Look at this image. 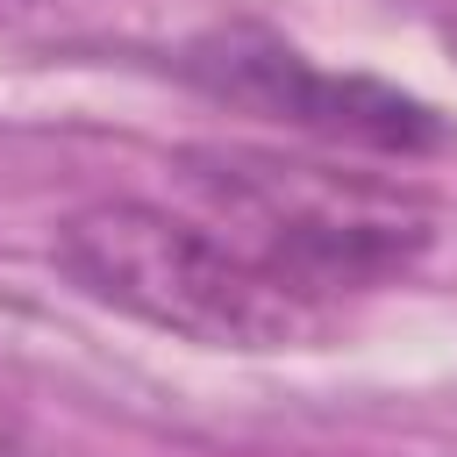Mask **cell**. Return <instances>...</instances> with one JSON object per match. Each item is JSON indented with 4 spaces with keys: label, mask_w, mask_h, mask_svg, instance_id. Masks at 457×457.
I'll use <instances>...</instances> for the list:
<instances>
[{
    "label": "cell",
    "mask_w": 457,
    "mask_h": 457,
    "mask_svg": "<svg viewBox=\"0 0 457 457\" xmlns=\"http://www.w3.org/2000/svg\"><path fill=\"white\" fill-rule=\"evenodd\" d=\"M179 186L200 200L207 228H221L250 264L321 307H343V293H371L414 271L436 243V214L421 193L350 164L200 143L179 150Z\"/></svg>",
    "instance_id": "6da1fadb"
},
{
    "label": "cell",
    "mask_w": 457,
    "mask_h": 457,
    "mask_svg": "<svg viewBox=\"0 0 457 457\" xmlns=\"http://www.w3.org/2000/svg\"><path fill=\"white\" fill-rule=\"evenodd\" d=\"M14 443H21V436H14V414L0 407V457H14Z\"/></svg>",
    "instance_id": "277c9868"
},
{
    "label": "cell",
    "mask_w": 457,
    "mask_h": 457,
    "mask_svg": "<svg viewBox=\"0 0 457 457\" xmlns=\"http://www.w3.org/2000/svg\"><path fill=\"white\" fill-rule=\"evenodd\" d=\"M21 7H29V0H0V21H14V14H21Z\"/></svg>",
    "instance_id": "5b68a950"
},
{
    "label": "cell",
    "mask_w": 457,
    "mask_h": 457,
    "mask_svg": "<svg viewBox=\"0 0 457 457\" xmlns=\"http://www.w3.org/2000/svg\"><path fill=\"white\" fill-rule=\"evenodd\" d=\"M186 79L207 86L214 100L243 107V114L286 121V129L321 136V143H357V150H386V157H421V150L450 143V129L428 100H414L400 86H378L364 71H328L307 50L278 43L271 29L200 36L186 50Z\"/></svg>",
    "instance_id": "3957f363"
},
{
    "label": "cell",
    "mask_w": 457,
    "mask_h": 457,
    "mask_svg": "<svg viewBox=\"0 0 457 457\" xmlns=\"http://www.w3.org/2000/svg\"><path fill=\"white\" fill-rule=\"evenodd\" d=\"M50 257L86 300L200 350H314L336 328V307L293 293L221 228L157 200L71 207L50 236Z\"/></svg>",
    "instance_id": "7a4b0ae2"
}]
</instances>
